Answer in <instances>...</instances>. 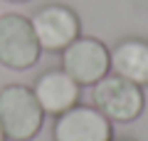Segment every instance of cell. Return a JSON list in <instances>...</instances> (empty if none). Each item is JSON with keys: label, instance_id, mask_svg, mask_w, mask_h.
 Returning a JSON list of instances; mask_svg holds the SVG:
<instances>
[{"label": "cell", "instance_id": "1", "mask_svg": "<svg viewBox=\"0 0 148 141\" xmlns=\"http://www.w3.org/2000/svg\"><path fill=\"white\" fill-rule=\"evenodd\" d=\"M45 121V111L35 92L25 84H5L0 89V126L10 141H32Z\"/></svg>", "mask_w": 148, "mask_h": 141}, {"label": "cell", "instance_id": "2", "mask_svg": "<svg viewBox=\"0 0 148 141\" xmlns=\"http://www.w3.org/2000/svg\"><path fill=\"white\" fill-rule=\"evenodd\" d=\"M91 102L109 121H119V124L138 119L143 114V106H146L143 87L114 72H109L104 79H99L91 87Z\"/></svg>", "mask_w": 148, "mask_h": 141}, {"label": "cell", "instance_id": "3", "mask_svg": "<svg viewBox=\"0 0 148 141\" xmlns=\"http://www.w3.org/2000/svg\"><path fill=\"white\" fill-rule=\"evenodd\" d=\"M42 47L37 42L30 17L5 12L0 15V64L8 69H30L37 64Z\"/></svg>", "mask_w": 148, "mask_h": 141}, {"label": "cell", "instance_id": "4", "mask_svg": "<svg viewBox=\"0 0 148 141\" xmlns=\"http://www.w3.org/2000/svg\"><path fill=\"white\" fill-rule=\"evenodd\" d=\"M62 69L79 87H94L111 72V50L96 37L79 35L69 47H64Z\"/></svg>", "mask_w": 148, "mask_h": 141}, {"label": "cell", "instance_id": "5", "mask_svg": "<svg viewBox=\"0 0 148 141\" xmlns=\"http://www.w3.org/2000/svg\"><path fill=\"white\" fill-rule=\"evenodd\" d=\"M30 22L45 52H64V47H69L82 35L77 12L62 3H49V5L40 8L30 17Z\"/></svg>", "mask_w": 148, "mask_h": 141}, {"label": "cell", "instance_id": "6", "mask_svg": "<svg viewBox=\"0 0 148 141\" xmlns=\"http://www.w3.org/2000/svg\"><path fill=\"white\" fill-rule=\"evenodd\" d=\"M52 136L54 141H111L114 126L96 106L77 104L57 116Z\"/></svg>", "mask_w": 148, "mask_h": 141}, {"label": "cell", "instance_id": "7", "mask_svg": "<svg viewBox=\"0 0 148 141\" xmlns=\"http://www.w3.org/2000/svg\"><path fill=\"white\" fill-rule=\"evenodd\" d=\"M32 92H35V97H37V102H40L45 114L59 116L67 109L79 104L82 87L64 69H47L45 74L37 77Z\"/></svg>", "mask_w": 148, "mask_h": 141}, {"label": "cell", "instance_id": "8", "mask_svg": "<svg viewBox=\"0 0 148 141\" xmlns=\"http://www.w3.org/2000/svg\"><path fill=\"white\" fill-rule=\"evenodd\" d=\"M111 72L138 87H148V40L126 37L111 50Z\"/></svg>", "mask_w": 148, "mask_h": 141}, {"label": "cell", "instance_id": "9", "mask_svg": "<svg viewBox=\"0 0 148 141\" xmlns=\"http://www.w3.org/2000/svg\"><path fill=\"white\" fill-rule=\"evenodd\" d=\"M0 141H8V136H5V131H3V126H0Z\"/></svg>", "mask_w": 148, "mask_h": 141}, {"label": "cell", "instance_id": "10", "mask_svg": "<svg viewBox=\"0 0 148 141\" xmlns=\"http://www.w3.org/2000/svg\"><path fill=\"white\" fill-rule=\"evenodd\" d=\"M111 141H133V139H111Z\"/></svg>", "mask_w": 148, "mask_h": 141}, {"label": "cell", "instance_id": "11", "mask_svg": "<svg viewBox=\"0 0 148 141\" xmlns=\"http://www.w3.org/2000/svg\"><path fill=\"white\" fill-rule=\"evenodd\" d=\"M12 3H25V0H12Z\"/></svg>", "mask_w": 148, "mask_h": 141}]
</instances>
